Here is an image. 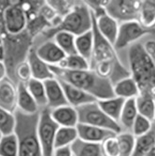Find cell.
Here are the masks:
<instances>
[{"instance_id":"cell-32","label":"cell","mask_w":155,"mask_h":156,"mask_svg":"<svg viewBox=\"0 0 155 156\" xmlns=\"http://www.w3.org/2000/svg\"><path fill=\"white\" fill-rule=\"evenodd\" d=\"M57 66L69 70H86L90 69V62L81 55L75 53L66 55V57Z\"/></svg>"},{"instance_id":"cell-36","label":"cell","mask_w":155,"mask_h":156,"mask_svg":"<svg viewBox=\"0 0 155 156\" xmlns=\"http://www.w3.org/2000/svg\"><path fill=\"white\" fill-rule=\"evenodd\" d=\"M153 122L147 119L146 117L138 114L133 123L131 132L135 136H139L149 133L153 127Z\"/></svg>"},{"instance_id":"cell-37","label":"cell","mask_w":155,"mask_h":156,"mask_svg":"<svg viewBox=\"0 0 155 156\" xmlns=\"http://www.w3.org/2000/svg\"><path fill=\"white\" fill-rule=\"evenodd\" d=\"M103 156H121V150L117 135L111 136L101 143Z\"/></svg>"},{"instance_id":"cell-8","label":"cell","mask_w":155,"mask_h":156,"mask_svg":"<svg viewBox=\"0 0 155 156\" xmlns=\"http://www.w3.org/2000/svg\"><path fill=\"white\" fill-rule=\"evenodd\" d=\"M59 125L54 122L51 115V109L46 107L39 110L37 122V136L43 156H52L54 152L55 136Z\"/></svg>"},{"instance_id":"cell-10","label":"cell","mask_w":155,"mask_h":156,"mask_svg":"<svg viewBox=\"0 0 155 156\" xmlns=\"http://www.w3.org/2000/svg\"><path fill=\"white\" fill-rule=\"evenodd\" d=\"M142 0H109L106 11L118 22L138 19Z\"/></svg>"},{"instance_id":"cell-34","label":"cell","mask_w":155,"mask_h":156,"mask_svg":"<svg viewBox=\"0 0 155 156\" xmlns=\"http://www.w3.org/2000/svg\"><path fill=\"white\" fill-rule=\"evenodd\" d=\"M117 138L120 145L121 156H131L136 144V136L132 132L122 131L117 134Z\"/></svg>"},{"instance_id":"cell-3","label":"cell","mask_w":155,"mask_h":156,"mask_svg":"<svg viewBox=\"0 0 155 156\" xmlns=\"http://www.w3.org/2000/svg\"><path fill=\"white\" fill-rule=\"evenodd\" d=\"M130 76L136 82L140 93L155 92V62L144 50L143 44L136 42L128 50Z\"/></svg>"},{"instance_id":"cell-47","label":"cell","mask_w":155,"mask_h":156,"mask_svg":"<svg viewBox=\"0 0 155 156\" xmlns=\"http://www.w3.org/2000/svg\"><path fill=\"white\" fill-rule=\"evenodd\" d=\"M1 136H2V135H1V134H0V138H1Z\"/></svg>"},{"instance_id":"cell-17","label":"cell","mask_w":155,"mask_h":156,"mask_svg":"<svg viewBox=\"0 0 155 156\" xmlns=\"http://www.w3.org/2000/svg\"><path fill=\"white\" fill-rule=\"evenodd\" d=\"M59 80L61 82L62 88L64 90L65 96L66 98V101H67L68 105L72 106L74 108H79L82 105L96 101V99L93 96H92L84 91L79 89L78 87L74 86V85L70 84L65 80Z\"/></svg>"},{"instance_id":"cell-39","label":"cell","mask_w":155,"mask_h":156,"mask_svg":"<svg viewBox=\"0 0 155 156\" xmlns=\"http://www.w3.org/2000/svg\"><path fill=\"white\" fill-rule=\"evenodd\" d=\"M82 4L87 6L93 13L94 17H99L105 14L106 8L109 3V0H81Z\"/></svg>"},{"instance_id":"cell-11","label":"cell","mask_w":155,"mask_h":156,"mask_svg":"<svg viewBox=\"0 0 155 156\" xmlns=\"http://www.w3.org/2000/svg\"><path fill=\"white\" fill-rule=\"evenodd\" d=\"M36 52L49 66H58L66 57V54L52 39H47L41 45L36 47Z\"/></svg>"},{"instance_id":"cell-12","label":"cell","mask_w":155,"mask_h":156,"mask_svg":"<svg viewBox=\"0 0 155 156\" xmlns=\"http://www.w3.org/2000/svg\"><path fill=\"white\" fill-rule=\"evenodd\" d=\"M17 84L7 77L0 81V108L10 112L17 109Z\"/></svg>"},{"instance_id":"cell-7","label":"cell","mask_w":155,"mask_h":156,"mask_svg":"<svg viewBox=\"0 0 155 156\" xmlns=\"http://www.w3.org/2000/svg\"><path fill=\"white\" fill-rule=\"evenodd\" d=\"M28 16L20 6H9L0 13V33L3 37H16L27 31Z\"/></svg>"},{"instance_id":"cell-14","label":"cell","mask_w":155,"mask_h":156,"mask_svg":"<svg viewBox=\"0 0 155 156\" xmlns=\"http://www.w3.org/2000/svg\"><path fill=\"white\" fill-rule=\"evenodd\" d=\"M26 60L30 66L33 79L44 81L46 80L54 78L50 66L38 57V55L36 52L35 46H32V48L28 51Z\"/></svg>"},{"instance_id":"cell-31","label":"cell","mask_w":155,"mask_h":156,"mask_svg":"<svg viewBox=\"0 0 155 156\" xmlns=\"http://www.w3.org/2000/svg\"><path fill=\"white\" fill-rule=\"evenodd\" d=\"M0 156H19L18 139L15 133L1 136Z\"/></svg>"},{"instance_id":"cell-26","label":"cell","mask_w":155,"mask_h":156,"mask_svg":"<svg viewBox=\"0 0 155 156\" xmlns=\"http://www.w3.org/2000/svg\"><path fill=\"white\" fill-rule=\"evenodd\" d=\"M76 51L89 62L92 59L93 49V30L83 33L76 37L75 40Z\"/></svg>"},{"instance_id":"cell-16","label":"cell","mask_w":155,"mask_h":156,"mask_svg":"<svg viewBox=\"0 0 155 156\" xmlns=\"http://www.w3.org/2000/svg\"><path fill=\"white\" fill-rule=\"evenodd\" d=\"M50 109L52 119L59 126L76 127L78 125L79 114L76 108L70 105H65Z\"/></svg>"},{"instance_id":"cell-38","label":"cell","mask_w":155,"mask_h":156,"mask_svg":"<svg viewBox=\"0 0 155 156\" xmlns=\"http://www.w3.org/2000/svg\"><path fill=\"white\" fill-rule=\"evenodd\" d=\"M30 79H32L31 68L27 60H25L16 66L15 72H14V82L16 84L19 82L26 83Z\"/></svg>"},{"instance_id":"cell-28","label":"cell","mask_w":155,"mask_h":156,"mask_svg":"<svg viewBox=\"0 0 155 156\" xmlns=\"http://www.w3.org/2000/svg\"><path fill=\"white\" fill-rule=\"evenodd\" d=\"M78 138L79 136L76 127L59 126L55 136L54 148L57 149L63 147H70Z\"/></svg>"},{"instance_id":"cell-44","label":"cell","mask_w":155,"mask_h":156,"mask_svg":"<svg viewBox=\"0 0 155 156\" xmlns=\"http://www.w3.org/2000/svg\"><path fill=\"white\" fill-rule=\"evenodd\" d=\"M145 156H155V148H153L152 150H150Z\"/></svg>"},{"instance_id":"cell-46","label":"cell","mask_w":155,"mask_h":156,"mask_svg":"<svg viewBox=\"0 0 155 156\" xmlns=\"http://www.w3.org/2000/svg\"><path fill=\"white\" fill-rule=\"evenodd\" d=\"M153 98H154V103H155V92L153 94ZM154 122H155V120H154Z\"/></svg>"},{"instance_id":"cell-6","label":"cell","mask_w":155,"mask_h":156,"mask_svg":"<svg viewBox=\"0 0 155 156\" xmlns=\"http://www.w3.org/2000/svg\"><path fill=\"white\" fill-rule=\"evenodd\" d=\"M79 114V123L97 126L110 130L115 134L122 132L118 122L112 120L101 109L97 100L76 108Z\"/></svg>"},{"instance_id":"cell-21","label":"cell","mask_w":155,"mask_h":156,"mask_svg":"<svg viewBox=\"0 0 155 156\" xmlns=\"http://www.w3.org/2000/svg\"><path fill=\"white\" fill-rule=\"evenodd\" d=\"M137 115L138 111L136 104V98L126 99L119 120V124L122 127V130L131 132L133 123Z\"/></svg>"},{"instance_id":"cell-22","label":"cell","mask_w":155,"mask_h":156,"mask_svg":"<svg viewBox=\"0 0 155 156\" xmlns=\"http://www.w3.org/2000/svg\"><path fill=\"white\" fill-rule=\"evenodd\" d=\"M125 102V99L118 96H113L107 99H101L97 100V103L101 108V109L106 114L110 117L112 120H114L119 122L121 113Z\"/></svg>"},{"instance_id":"cell-42","label":"cell","mask_w":155,"mask_h":156,"mask_svg":"<svg viewBox=\"0 0 155 156\" xmlns=\"http://www.w3.org/2000/svg\"><path fill=\"white\" fill-rule=\"evenodd\" d=\"M8 77V69L4 61H0V81Z\"/></svg>"},{"instance_id":"cell-24","label":"cell","mask_w":155,"mask_h":156,"mask_svg":"<svg viewBox=\"0 0 155 156\" xmlns=\"http://www.w3.org/2000/svg\"><path fill=\"white\" fill-rule=\"evenodd\" d=\"M153 148H155V122L149 133L136 136V144L131 156H145Z\"/></svg>"},{"instance_id":"cell-5","label":"cell","mask_w":155,"mask_h":156,"mask_svg":"<svg viewBox=\"0 0 155 156\" xmlns=\"http://www.w3.org/2000/svg\"><path fill=\"white\" fill-rule=\"evenodd\" d=\"M93 15L90 9L84 4H76L75 7L62 18L60 23L51 28H48L42 32L47 39H51L55 33L65 31L79 36L85 32L92 30Z\"/></svg>"},{"instance_id":"cell-43","label":"cell","mask_w":155,"mask_h":156,"mask_svg":"<svg viewBox=\"0 0 155 156\" xmlns=\"http://www.w3.org/2000/svg\"><path fill=\"white\" fill-rule=\"evenodd\" d=\"M5 60V41L2 34L0 33V61Z\"/></svg>"},{"instance_id":"cell-18","label":"cell","mask_w":155,"mask_h":156,"mask_svg":"<svg viewBox=\"0 0 155 156\" xmlns=\"http://www.w3.org/2000/svg\"><path fill=\"white\" fill-rule=\"evenodd\" d=\"M94 21L100 34L107 38L111 44L114 45L119 30V22L107 12L99 17H94Z\"/></svg>"},{"instance_id":"cell-1","label":"cell","mask_w":155,"mask_h":156,"mask_svg":"<svg viewBox=\"0 0 155 156\" xmlns=\"http://www.w3.org/2000/svg\"><path fill=\"white\" fill-rule=\"evenodd\" d=\"M92 15L93 49L90 61V68L102 78L109 80L112 84H114L124 78L129 77L130 71L122 64L114 45L111 44L98 31L93 12Z\"/></svg>"},{"instance_id":"cell-29","label":"cell","mask_w":155,"mask_h":156,"mask_svg":"<svg viewBox=\"0 0 155 156\" xmlns=\"http://www.w3.org/2000/svg\"><path fill=\"white\" fill-rule=\"evenodd\" d=\"M137 21L146 28L155 27V0H142Z\"/></svg>"},{"instance_id":"cell-41","label":"cell","mask_w":155,"mask_h":156,"mask_svg":"<svg viewBox=\"0 0 155 156\" xmlns=\"http://www.w3.org/2000/svg\"><path fill=\"white\" fill-rule=\"evenodd\" d=\"M52 156H73V154L70 147H63L55 149Z\"/></svg>"},{"instance_id":"cell-40","label":"cell","mask_w":155,"mask_h":156,"mask_svg":"<svg viewBox=\"0 0 155 156\" xmlns=\"http://www.w3.org/2000/svg\"><path fill=\"white\" fill-rule=\"evenodd\" d=\"M143 47L146 52L154 59L155 58V40L154 39L147 40L143 44Z\"/></svg>"},{"instance_id":"cell-35","label":"cell","mask_w":155,"mask_h":156,"mask_svg":"<svg viewBox=\"0 0 155 156\" xmlns=\"http://www.w3.org/2000/svg\"><path fill=\"white\" fill-rule=\"evenodd\" d=\"M45 3L61 17H64L76 5L75 0H45Z\"/></svg>"},{"instance_id":"cell-9","label":"cell","mask_w":155,"mask_h":156,"mask_svg":"<svg viewBox=\"0 0 155 156\" xmlns=\"http://www.w3.org/2000/svg\"><path fill=\"white\" fill-rule=\"evenodd\" d=\"M155 34V29L144 27L137 20L122 22L119 24V30L114 47L117 50H122L145 37L146 35Z\"/></svg>"},{"instance_id":"cell-2","label":"cell","mask_w":155,"mask_h":156,"mask_svg":"<svg viewBox=\"0 0 155 156\" xmlns=\"http://www.w3.org/2000/svg\"><path fill=\"white\" fill-rule=\"evenodd\" d=\"M50 67L56 79L74 85L93 96L96 100L115 96L111 81L102 78L91 68L86 70H69L57 66H50Z\"/></svg>"},{"instance_id":"cell-27","label":"cell","mask_w":155,"mask_h":156,"mask_svg":"<svg viewBox=\"0 0 155 156\" xmlns=\"http://www.w3.org/2000/svg\"><path fill=\"white\" fill-rule=\"evenodd\" d=\"M26 88L35 99V101L38 105V107L41 108L47 107V96H46V89L44 81L36 80V79H30L26 83Z\"/></svg>"},{"instance_id":"cell-13","label":"cell","mask_w":155,"mask_h":156,"mask_svg":"<svg viewBox=\"0 0 155 156\" xmlns=\"http://www.w3.org/2000/svg\"><path fill=\"white\" fill-rule=\"evenodd\" d=\"M78 131V136L79 139L87 142L93 143H102L107 137L117 135L110 130L101 128V127L88 125L84 123H78L76 126Z\"/></svg>"},{"instance_id":"cell-20","label":"cell","mask_w":155,"mask_h":156,"mask_svg":"<svg viewBox=\"0 0 155 156\" xmlns=\"http://www.w3.org/2000/svg\"><path fill=\"white\" fill-rule=\"evenodd\" d=\"M114 95L123 99L136 98L139 94V88L134 79L129 76L113 84Z\"/></svg>"},{"instance_id":"cell-23","label":"cell","mask_w":155,"mask_h":156,"mask_svg":"<svg viewBox=\"0 0 155 156\" xmlns=\"http://www.w3.org/2000/svg\"><path fill=\"white\" fill-rule=\"evenodd\" d=\"M136 104L138 114L146 117L154 122L155 120V103L153 94L150 93H139L136 97Z\"/></svg>"},{"instance_id":"cell-19","label":"cell","mask_w":155,"mask_h":156,"mask_svg":"<svg viewBox=\"0 0 155 156\" xmlns=\"http://www.w3.org/2000/svg\"><path fill=\"white\" fill-rule=\"evenodd\" d=\"M17 109L25 114H35L40 110V108L35 99L27 90L25 83L19 82L17 84Z\"/></svg>"},{"instance_id":"cell-4","label":"cell","mask_w":155,"mask_h":156,"mask_svg":"<svg viewBox=\"0 0 155 156\" xmlns=\"http://www.w3.org/2000/svg\"><path fill=\"white\" fill-rule=\"evenodd\" d=\"M16 118L15 133L18 139L19 156H43L37 136L39 111L25 114L19 110L14 112Z\"/></svg>"},{"instance_id":"cell-45","label":"cell","mask_w":155,"mask_h":156,"mask_svg":"<svg viewBox=\"0 0 155 156\" xmlns=\"http://www.w3.org/2000/svg\"><path fill=\"white\" fill-rule=\"evenodd\" d=\"M7 0H0V3H5Z\"/></svg>"},{"instance_id":"cell-25","label":"cell","mask_w":155,"mask_h":156,"mask_svg":"<svg viewBox=\"0 0 155 156\" xmlns=\"http://www.w3.org/2000/svg\"><path fill=\"white\" fill-rule=\"evenodd\" d=\"M70 148L73 156H103L100 143L87 142L78 138Z\"/></svg>"},{"instance_id":"cell-15","label":"cell","mask_w":155,"mask_h":156,"mask_svg":"<svg viewBox=\"0 0 155 156\" xmlns=\"http://www.w3.org/2000/svg\"><path fill=\"white\" fill-rule=\"evenodd\" d=\"M47 96V107L49 108H54L60 106L68 105L66 98L65 96L64 90L62 88L61 82L58 79L51 78L44 80Z\"/></svg>"},{"instance_id":"cell-30","label":"cell","mask_w":155,"mask_h":156,"mask_svg":"<svg viewBox=\"0 0 155 156\" xmlns=\"http://www.w3.org/2000/svg\"><path fill=\"white\" fill-rule=\"evenodd\" d=\"M56 44H57L60 49L66 54L71 55L77 53L76 46H75V40L76 37L68 32L61 31L55 33L51 38Z\"/></svg>"},{"instance_id":"cell-33","label":"cell","mask_w":155,"mask_h":156,"mask_svg":"<svg viewBox=\"0 0 155 156\" xmlns=\"http://www.w3.org/2000/svg\"><path fill=\"white\" fill-rule=\"evenodd\" d=\"M16 126V118L14 112L0 108V134L2 136L14 133Z\"/></svg>"}]
</instances>
